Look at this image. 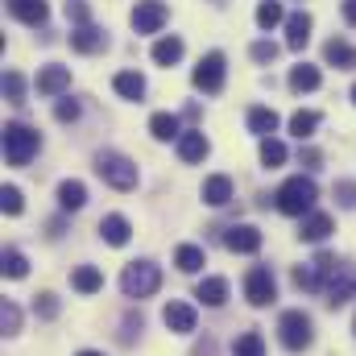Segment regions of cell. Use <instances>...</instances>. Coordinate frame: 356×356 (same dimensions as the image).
Returning a JSON list of instances; mask_svg holds the SVG:
<instances>
[{
  "instance_id": "cell-16",
  "label": "cell",
  "mask_w": 356,
  "mask_h": 356,
  "mask_svg": "<svg viewBox=\"0 0 356 356\" xmlns=\"http://www.w3.org/2000/svg\"><path fill=\"white\" fill-rule=\"evenodd\" d=\"M311 42V17L307 13H290L286 17V46L290 50H302Z\"/></svg>"
},
{
  "instance_id": "cell-30",
  "label": "cell",
  "mask_w": 356,
  "mask_h": 356,
  "mask_svg": "<svg viewBox=\"0 0 356 356\" xmlns=\"http://www.w3.org/2000/svg\"><path fill=\"white\" fill-rule=\"evenodd\" d=\"M315 129H319V112H294V116H290V133H294L298 141L315 137Z\"/></svg>"
},
{
  "instance_id": "cell-10",
  "label": "cell",
  "mask_w": 356,
  "mask_h": 356,
  "mask_svg": "<svg viewBox=\"0 0 356 356\" xmlns=\"http://www.w3.org/2000/svg\"><path fill=\"white\" fill-rule=\"evenodd\" d=\"M162 323H166L175 336L195 332V307H191V302H166V311H162Z\"/></svg>"
},
{
  "instance_id": "cell-23",
  "label": "cell",
  "mask_w": 356,
  "mask_h": 356,
  "mask_svg": "<svg viewBox=\"0 0 356 356\" xmlns=\"http://www.w3.org/2000/svg\"><path fill=\"white\" fill-rule=\"evenodd\" d=\"M71 286H75L79 294H99V290H104V273L95 266H79L71 273Z\"/></svg>"
},
{
  "instance_id": "cell-12",
  "label": "cell",
  "mask_w": 356,
  "mask_h": 356,
  "mask_svg": "<svg viewBox=\"0 0 356 356\" xmlns=\"http://www.w3.org/2000/svg\"><path fill=\"white\" fill-rule=\"evenodd\" d=\"M224 245H228L232 253H257V249H261V232H257L253 224H236V228H228Z\"/></svg>"
},
{
  "instance_id": "cell-14",
  "label": "cell",
  "mask_w": 356,
  "mask_h": 356,
  "mask_svg": "<svg viewBox=\"0 0 356 356\" xmlns=\"http://www.w3.org/2000/svg\"><path fill=\"white\" fill-rule=\"evenodd\" d=\"M8 13L25 25H46V17H50L46 0H8Z\"/></svg>"
},
{
  "instance_id": "cell-44",
  "label": "cell",
  "mask_w": 356,
  "mask_h": 356,
  "mask_svg": "<svg viewBox=\"0 0 356 356\" xmlns=\"http://www.w3.org/2000/svg\"><path fill=\"white\" fill-rule=\"evenodd\" d=\"M344 21L356 25V0H344Z\"/></svg>"
},
{
  "instance_id": "cell-3",
  "label": "cell",
  "mask_w": 356,
  "mask_h": 356,
  "mask_svg": "<svg viewBox=\"0 0 356 356\" xmlns=\"http://www.w3.org/2000/svg\"><path fill=\"white\" fill-rule=\"evenodd\" d=\"M158 286H162V269L154 266V261H133L120 273L124 298H149V294H158Z\"/></svg>"
},
{
  "instance_id": "cell-25",
  "label": "cell",
  "mask_w": 356,
  "mask_h": 356,
  "mask_svg": "<svg viewBox=\"0 0 356 356\" xmlns=\"http://www.w3.org/2000/svg\"><path fill=\"white\" fill-rule=\"evenodd\" d=\"M149 133H154L158 141H178V137H182V133H178V116L154 112V116H149Z\"/></svg>"
},
{
  "instance_id": "cell-46",
  "label": "cell",
  "mask_w": 356,
  "mask_h": 356,
  "mask_svg": "<svg viewBox=\"0 0 356 356\" xmlns=\"http://www.w3.org/2000/svg\"><path fill=\"white\" fill-rule=\"evenodd\" d=\"M353 104H356V88H353Z\"/></svg>"
},
{
  "instance_id": "cell-17",
  "label": "cell",
  "mask_w": 356,
  "mask_h": 356,
  "mask_svg": "<svg viewBox=\"0 0 356 356\" xmlns=\"http://www.w3.org/2000/svg\"><path fill=\"white\" fill-rule=\"evenodd\" d=\"M99 236H104L108 245H116V249H120V245H129L133 224H129L124 216H104V220H99Z\"/></svg>"
},
{
  "instance_id": "cell-40",
  "label": "cell",
  "mask_w": 356,
  "mask_h": 356,
  "mask_svg": "<svg viewBox=\"0 0 356 356\" xmlns=\"http://www.w3.org/2000/svg\"><path fill=\"white\" fill-rule=\"evenodd\" d=\"M91 8L83 4V0H67V21H75V25H88Z\"/></svg>"
},
{
  "instance_id": "cell-47",
  "label": "cell",
  "mask_w": 356,
  "mask_h": 356,
  "mask_svg": "<svg viewBox=\"0 0 356 356\" xmlns=\"http://www.w3.org/2000/svg\"><path fill=\"white\" fill-rule=\"evenodd\" d=\"M353 332H356V319H353Z\"/></svg>"
},
{
  "instance_id": "cell-37",
  "label": "cell",
  "mask_w": 356,
  "mask_h": 356,
  "mask_svg": "<svg viewBox=\"0 0 356 356\" xmlns=\"http://www.w3.org/2000/svg\"><path fill=\"white\" fill-rule=\"evenodd\" d=\"M0 207H4L8 216H21V207H25L21 191H17V186H4V191H0Z\"/></svg>"
},
{
  "instance_id": "cell-15",
  "label": "cell",
  "mask_w": 356,
  "mask_h": 356,
  "mask_svg": "<svg viewBox=\"0 0 356 356\" xmlns=\"http://www.w3.org/2000/svg\"><path fill=\"white\" fill-rule=\"evenodd\" d=\"M71 46L79 50V54H95V50H104L108 46V38H104V29H95V25H79V29H71Z\"/></svg>"
},
{
  "instance_id": "cell-28",
  "label": "cell",
  "mask_w": 356,
  "mask_h": 356,
  "mask_svg": "<svg viewBox=\"0 0 356 356\" xmlns=\"http://www.w3.org/2000/svg\"><path fill=\"white\" fill-rule=\"evenodd\" d=\"M323 58H327L332 67H356V50L348 42H340V38H332V42L323 46Z\"/></svg>"
},
{
  "instance_id": "cell-5",
  "label": "cell",
  "mask_w": 356,
  "mask_h": 356,
  "mask_svg": "<svg viewBox=\"0 0 356 356\" xmlns=\"http://www.w3.org/2000/svg\"><path fill=\"white\" fill-rule=\"evenodd\" d=\"M315 323H311V315L307 311H286L282 319H277V332H282V344L290 348V353H302V348H311V340H315V332H311Z\"/></svg>"
},
{
  "instance_id": "cell-2",
  "label": "cell",
  "mask_w": 356,
  "mask_h": 356,
  "mask_svg": "<svg viewBox=\"0 0 356 356\" xmlns=\"http://www.w3.org/2000/svg\"><path fill=\"white\" fill-rule=\"evenodd\" d=\"M42 149V137L29 124H4V158L8 166H29V158Z\"/></svg>"
},
{
  "instance_id": "cell-41",
  "label": "cell",
  "mask_w": 356,
  "mask_h": 356,
  "mask_svg": "<svg viewBox=\"0 0 356 356\" xmlns=\"http://www.w3.org/2000/svg\"><path fill=\"white\" fill-rule=\"evenodd\" d=\"M249 54H253V63H273V58H277V46H273V42H253Z\"/></svg>"
},
{
  "instance_id": "cell-38",
  "label": "cell",
  "mask_w": 356,
  "mask_h": 356,
  "mask_svg": "<svg viewBox=\"0 0 356 356\" xmlns=\"http://www.w3.org/2000/svg\"><path fill=\"white\" fill-rule=\"evenodd\" d=\"M294 286H298V290H319L323 282H319L315 269H294Z\"/></svg>"
},
{
  "instance_id": "cell-39",
  "label": "cell",
  "mask_w": 356,
  "mask_h": 356,
  "mask_svg": "<svg viewBox=\"0 0 356 356\" xmlns=\"http://www.w3.org/2000/svg\"><path fill=\"white\" fill-rule=\"evenodd\" d=\"M33 311H38L42 319H54V315H58V298H54V294H38V302H33Z\"/></svg>"
},
{
  "instance_id": "cell-24",
  "label": "cell",
  "mask_w": 356,
  "mask_h": 356,
  "mask_svg": "<svg viewBox=\"0 0 356 356\" xmlns=\"http://www.w3.org/2000/svg\"><path fill=\"white\" fill-rule=\"evenodd\" d=\"M182 58V38H158L154 42V63L158 67H175Z\"/></svg>"
},
{
  "instance_id": "cell-43",
  "label": "cell",
  "mask_w": 356,
  "mask_h": 356,
  "mask_svg": "<svg viewBox=\"0 0 356 356\" xmlns=\"http://www.w3.org/2000/svg\"><path fill=\"white\" fill-rule=\"evenodd\" d=\"M336 195L344 207H356V182H336Z\"/></svg>"
},
{
  "instance_id": "cell-27",
  "label": "cell",
  "mask_w": 356,
  "mask_h": 356,
  "mask_svg": "<svg viewBox=\"0 0 356 356\" xmlns=\"http://www.w3.org/2000/svg\"><path fill=\"white\" fill-rule=\"evenodd\" d=\"M175 266L182 269V273H199V269L207 266V257H203V249H199V245H178Z\"/></svg>"
},
{
  "instance_id": "cell-9",
  "label": "cell",
  "mask_w": 356,
  "mask_h": 356,
  "mask_svg": "<svg viewBox=\"0 0 356 356\" xmlns=\"http://www.w3.org/2000/svg\"><path fill=\"white\" fill-rule=\"evenodd\" d=\"M323 290H327V302H332V307L348 302V294L356 290V273H353L348 266H336V273L323 282Z\"/></svg>"
},
{
  "instance_id": "cell-32",
  "label": "cell",
  "mask_w": 356,
  "mask_h": 356,
  "mask_svg": "<svg viewBox=\"0 0 356 356\" xmlns=\"http://www.w3.org/2000/svg\"><path fill=\"white\" fill-rule=\"evenodd\" d=\"M282 162H286V145H282L277 137H261V166L277 170Z\"/></svg>"
},
{
  "instance_id": "cell-8",
  "label": "cell",
  "mask_w": 356,
  "mask_h": 356,
  "mask_svg": "<svg viewBox=\"0 0 356 356\" xmlns=\"http://www.w3.org/2000/svg\"><path fill=\"white\" fill-rule=\"evenodd\" d=\"M245 298L253 302V307H269L273 298H277V286H273V273L266 266H253L245 273Z\"/></svg>"
},
{
  "instance_id": "cell-35",
  "label": "cell",
  "mask_w": 356,
  "mask_h": 356,
  "mask_svg": "<svg viewBox=\"0 0 356 356\" xmlns=\"http://www.w3.org/2000/svg\"><path fill=\"white\" fill-rule=\"evenodd\" d=\"M25 273H29V261H25V253L8 249V253H4V277H25Z\"/></svg>"
},
{
  "instance_id": "cell-1",
  "label": "cell",
  "mask_w": 356,
  "mask_h": 356,
  "mask_svg": "<svg viewBox=\"0 0 356 356\" xmlns=\"http://www.w3.org/2000/svg\"><path fill=\"white\" fill-rule=\"evenodd\" d=\"M315 199H319V186H315V178H286L282 182V191H277V211H286V216H307V211H315Z\"/></svg>"
},
{
  "instance_id": "cell-26",
  "label": "cell",
  "mask_w": 356,
  "mask_h": 356,
  "mask_svg": "<svg viewBox=\"0 0 356 356\" xmlns=\"http://www.w3.org/2000/svg\"><path fill=\"white\" fill-rule=\"evenodd\" d=\"M112 88H116V95H124V99H141V95H145V79H141L137 71H120V75L112 79Z\"/></svg>"
},
{
  "instance_id": "cell-7",
  "label": "cell",
  "mask_w": 356,
  "mask_h": 356,
  "mask_svg": "<svg viewBox=\"0 0 356 356\" xmlns=\"http://www.w3.org/2000/svg\"><path fill=\"white\" fill-rule=\"evenodd\" d=\"M166 21H170V8L162 0H137V8H133V29L137 33H162Z\"/></svg>"
},
{
  "instance_id": "cell-13",
  "label": "cell",
  "mask_w": 356,
  "mask_h": 356,
  "mask_svg": "<svg viewBox=\"0 0 356 356\" xmlns=\"http://www.w3.org/2000/svg\"><path fill=\"white\" fill-rule=\"evenodd\" d=\"M38 95H63V91L71 88V67H46V71H38Z\"/></svg>"
},
{
  "instance_id": "cell-34",
  "label": "cell",
  "mask_w": 356,
  "mask_h": 356,
  "mask_svg": "<svg viewBox=\"0 0 356 356\" xmlns=\"http://www.w3.org/2000/svg\"><path fill=\"white\" fill-rule=\"evenodd\" d=\"M0 323H4V336H17V332H21V311H17V302L4 298V307H0Z\"/></svg>"
},
{
  "instance_id": "cell-6",
  "label": "cell",
  "mask_w": 356,
  "mask_h": 356,
  "mask_svg": "<svg viewBox=\"0 0 356 356\" xmlns=\"http://www.w3.org/2000/svg\"><path fill=\"white\" fill-rule=\"evenodd\" d=\"M224 79H228V58H224L220 50L203 54L199 67H195V88L207 91V95H220V91H224Z\"/></svg>"
},
{
  "instance_id": "cell-45",
  "label": "cell",
  "mask_w": 356,
  "mask_h": 356,
  "mask_svg": "<svg viewBox=\"0 0 356 356\" xmlns=\"http://www.w3.org/2000/svg\"><path fill=\"white\" fill-rule=\"evenodd\" d=\"M79 356H104V353H91V348H88V353H79Z\"/></svg>"
},
{
  "instance_id": "cell-29",
  "label": "cell",
  "mask_w": 356,
  "mask_h": 356,
  "mask_svg": "<svg viewBox=\"0 0 356 356\" xmlns=\"http://www.w3.org/2000/svg\"><path fill=\"white\" fill-rule=\"evenodd\" d=\"M249 129H253L257 137H273V129H277V112H273V108H249Z\"/></svg>"
},
{
  "instance_id": "cell-20",
  "label": "cell",
  "mask_w": 356,
  "mask_h": 356,
  "mask_svg": "<svg viewBox=\"0 0 356 356\" xmlns=\"http://www.w3.org/2000/svg\"><path fill=\"white\" fill-rule=\"evenodd\" d=\"M207 149H211V145H207V137H203V133H195V129L178 137V158H182V162H203V158H207Z\"/></svg>"
},
{
  "instance_id": "cell-33",
  "label": "cell",
  "mask_w": 356,
  "mask_h": 356,
  "mask_svg": "<svg viewBox=\"0 0 356 356\" xmlns=\"http://www.w3.org/2000/svg\"><path fill=\"white\" fill-rule=\"evenodd\" d=\"M232 356H266V340H261L257 332H245V336H236Z\"/></svg>"
},
{
  "instance_id": "cell-36",
  "label": "cell",
  "mask_w": 356,
  "mask_h": 356,
  "mask_svg": "<svg viewBox=\"0 0 356 356\" xmlns=\"http://www.w3.org/2000/svg\"><path fill=\"white\" fill-rule=\"evenodd\" d=\"M4 95H8V104H25V79L17 71L4 75Z\"/></svg>"
},
{
  "instance_id": "cell-11",
  "label": "cell",
  "mask_w": 356,
  "mask_h": 356,
  "mask_svg": "<svg viewBox=\"0 0 356 356\" xmlns=\"http://www.w3.org/2000/svg\"><path fill=\"white\" fill-rule=\"evenodd\" d=\"M298 236H302L307 245L327 241V236H332V216H323V211H307V216H302V224H298Z\"/></svg>"
},
{
  "instance_id": "cell-19",
  "label": "cell",
  "mask_w": 356,
  "mask_h": 356,
  "mask_svg": "<svg viewBox=\"0 0 356 356\" xmlns=\"http://www.w3.org/2000/svg\"><path fill=\"white\" fill-rule=\"evenodd\" d=\"M228 199H232V178L228 175H211L203 182V203L207 207H224Z\"/></svg>"
},
{
  "instance_id": "cell-31",
  "label": "cell",
  "mask_w": 356,
  "mask_h": 356,
  "mask_svg": "<svg viewBox=\"0 0 356 356\" xmlns=\"http://www.w3.org/2000/svg\"><path fill=\"white\" fill-rule=\"evenodd\" d=\"M282 21H286L282 0H261V4H257V25H261V29H273V25H282Z\"/></svg>"
},
{
  "instance_id": "cell-4",
  "label": "cell",
  "mask_w": 356,
  "mask_h": 356,
  "mask_svg": "<svg viewBox=\"0 0 356 356\" xmlns=\"http://www.w3.org/2000/svg\"><path fill=\"white\" fill-rule=\"evenodd\" d=\"M95 175L104 178L112 191H133L137 186V166L124 154H99L95 158Z\"/></svg>"
},
{
  "instance_id": "cell-42",
  "label": "cell",
  "mask_w": 356,
  "mask_h": 356,
  "mask_svg": "<svg viewBox=\"0 0 356 356\" xmlns=\"http://www.w3.org/2000/svg\"><path fill=\"white\" fill-rule=\"evenodd\" d=\"M54 116H58V120L67 124V120H75V116H79V104H75V99H58V108H54Z\"/></svg>"
},
{
  "instance_id": "cell-21",
  "label": "cell",
  "mask_w": 356,
  "mask_h": 356,
  "mask_svg": "<svg viewBox=\"0 0 356 356\" xmlns=\"http://www.w3.org/2000/svg\"><path fill=\"white\" fill-rule=\"evenodd\" d=\"M83 203H88V186H83L79 178H67V182L58 186V207H63V211H79Z\"/></svg>"
},
{
  "instance_id": "cell-18",
  "label": "cell",
  "mask_w": 356,
  "mask_h": 356,
  "mask_svg": "<svg viewBox=\"0 0 356 356\" xmlns=\"http://www.w3.org/2000/svg\"><path fill=\"white\" fill-rule=\"evenodd\" d=\"M195 298H199L203 307H224V302H228V282H224V277H203V282L195 286Z\"/></svg>"
},
{
  "instance_id": "cell-22",
  "label": "cell",
  "mask_w": 356,
  "mask_h": 356,
  "mask_svg": "<svg viewBox=\"0 0 356 356\" xmlns=\"http://www.w3.org/2000/svg\"><path fill=\"white\" fill-rule=\"evenodd\" d=\"M319 83H323V75H319V67H311V63H298V67L290 71V91H298V95H302V91H315Z\"/></svg>"
}]
</instances>
